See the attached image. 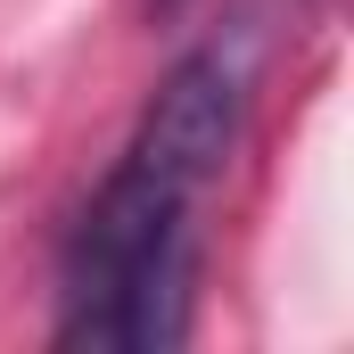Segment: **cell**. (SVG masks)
I'll use <instances>...</instances> for the list:
<instances>
[{
  "instance_id": "6da1fadb",
  "label": "cell",
  "mask_w": 354,
  "mask_h": 354,
  "mask_svg": "<svg viewBox=\"0 0 354 354\" xmlns=\"http://www.w3.org/2000/svg\"><path fill=\"white\" fill-rule=\"evenodd\" d=\"M189 206L198 189L149 157H115L91 206L66 223L58 248V346L91 354H157L189 330Z\"/></svg>"
},
{
  "instance_id": "7a4b0ae2",
  "label": "cell",
  "mask_w": 354,
  "mask_h": 354,
  "mask_svg": "<svg viewBox=\"0 0 354 354\" xmlns=\"http://www.w3.org/2000/svg\"><path fill=\"white\" fill-rule=\"evenodd\" d=\"M239 124H248V66L223 41H206V50H189V58L165 66V83L149 91V107H140V124H132L124 149L149 157V165H165L189 189H206L231 165Z\"/></svg>"
}]
</instances>
